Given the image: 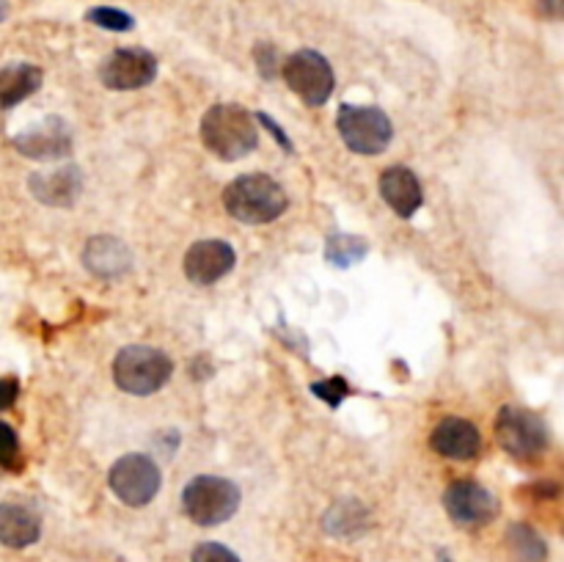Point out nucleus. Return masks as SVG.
I'll return each instance as SVG.
<instances>
[{"label": "nucleus", "instance_id": "nucleus-1", "mask_svg": "<svg viewBox=\"0 0 564 562\" xmlns=\"http://www.w3.org/2000/svg\"><path fill=\"white\" fill-rule=\"evenodd\" d=\"M201 141L207 150L221 161L234 163L248 157L259 144V128L256 119L234 102L212 106L201 119Z\"/></svg>", "mask_w": 564, "mask_h": 562}, {"label": "nucleus", "instance_id": "nucleus-2", "mask_svg": "<svg viewBox=\"0 0 564 562\" xmlns=\"http://www.w3.org/2000/svg\"><path fill=\"white\" fill-rule=\"evenodd\" d=\"M223 205H226L229 216L237 221L259 227V223L276 221L287 210V194L281 185L265 174H248V177L234 179L223 194Z\"/></svg>", "mask_w": 564, "mask_h": 562}, {"label": "nucleus", "instance_id": "nucleus-3", "mask_svg": "<svg viewBox=\"0 0 564 562\" xmlns=\"http://www.w3.org/2000/svg\"><path fill=\"white\" fill-rule=\"evenodd\" d=\"M174 373L172 359L157 348L146 345H130L113 362V378L117 386L128 395L146 397L161 392L168 384Z\"/></svg>", "mask_w": 564, "mask_h": 562}, {"label": "nucleus", "instance_id": "nucleus-4", "mask_svg": "<svg viewBox=\"0 0 564 562\" xmlns=\"http://www.w3.org/2000/svg\"><path fill=\"white\" fill-rule=\"evenodd\" d=\"M185 513L199 527H218V524L229 521L240 507V488L232 480L212 477V474H201V477L190 480L183 491Z\"/></svg>", "mask_w": 564, "mask_h": 562}, {"label": "nucleus", "instance_id": "nucleus-5", "mask_svg": "<svg viewBox=\"0 0 564 562\" xmlns=\"http://www.w3.org/2000/svg\"><path fill=\"white\" fill-rule=\"evenodd\" d=\"M496 441L518 461H531L548 450V425L540 414L529 408L504 406L496 419Z\"/></svg>", "mask_w": 564, "mask_h": 562}, {"label": "nucleus", "instance_id": "nucleus-6", "mask_svg": "<svg viewBox=\"0 0 564 562\" xmlns=\"http://www.w3.org/2000/svg\"><path fill=\"white\" fill-rule=\"evenodd\" d=\"M339 135L355 155H380L394 139L391 119L372 106H342L339 108Z\"/></svg>", "mask_w": 564, "mask_h": 562}, {"label": "nucleus", "instance_id": "nucleus-7", "mask_svg": "<svg viewBox=\"0 0 564 562\" xmlns=\"http://www.w3.org/2000/svg\"><path fill=\"white\" fill-rule=\"evenodd\" d=\"M111 491L130 507H144L161 491V469L150 455L141 452H130V455L119 458L113 463L111 474H108Z\"/></svg>", "mask_w": 564, "mask_h": 562}, {"label": "nucleus", "instance_id": "nucleus-8", "mask_svg": "<svg viewBox=\"0 0 564 562\" xmlns=\"http://www.w3.org/2000/svg\"><path fill=\"white\" fill-rule=\"evenodd\" d=\"M281 75L289 89L311 108L325 106L328 97L333 95V84H336L331 64L317 51H300L289 56Z\"/></svg>", "mask_w": 564, "mask_h": 562}, {"label": "nucleus", "instance_id": "nucleus-9", "mask_svg": "<svg viewBox=\"0 0 564 562\" xmlns=\"http://www.w3.org/2000/svg\"><path fill=\"white\" fill-rule=\"evenodd\" d=\"M157 78V58L144 47L113 51L100 67V80L111 91H135Z\"/></svg>", "mask_w": 564, "mask_h": 562}, {"label": "nucleus", "instance_id": "nucleus-10", "mask_svg": "<svg viewBox=\"0 0 564 562\" xmlns=\"http://www.w3.org/2000/svg\"><path fill=\"white\" fill-rule=\"evenodd\" d=\"M443 507H446L449 518L460 527H485L496 518L498 502L485 485L474 483V480H457L443 494Z\"/></svg>", "mask_w": 564, "mask_h": 562}, {"label": "nucleus", "instance_id": "nucleus-11", "mask_svg": "<svg viewBox=\"0 0 564 562\" xmlns=\"http://www.w3.org/2000/svg\"><path fill=\"white\" fill-rule=\"evenodd\" d=\"M14 150L34 161H58L73 152V130L58 117L45 119L14 139Z\"/></svg>", "mask_w": 564, "mask_h": 562}, {"label": "nucleus", "instance_id": "nucleus-12", "mask_svg": "<svg viewBox=\"0 0 564 562\" xmlns=\"http://www.w3.org/2000/svg\"><path fill=\"white\" fill-rule=\"evenodd\" d=\"M234 262H237V254L229 243H223V240H199L185 254V276L193 285H215L218 278L232 271Z\"/></svg>", "mask_w": 564, "mask_h": 562}, {"label": "nucleus", "instance_id": "nucleus-13", "mask_svg": "<svg viewBox=\"0 0 564 562\" xmlns=\"http://www.w3.org/2000/svg\"><path fill=\"white\" fill-rule=\"evenodd\" d=\"M430 447L449 461H474L482 450V436L476 425L452 417L432 430Z\"/></svg>", "mask_w": 564, "mask_h": 562}, {"label": "nucleus", "instance_id": "nucleus-14", "mask_svg": "<svg viewBox=\"0 0 564 562\" xmlns=\"http://www.w3.org/2000/svg\"><path fill=\"white\" fill-rule=\"evenodd\" d=\"M84 265L100 278H119L133 267V254L122 240L100 234V238H91L86 243Z\"/></svg>", "mask_w": 564, "mask_h": 562}, {"label": "nucleus", "instance_id": "nucleus-15", "mask_svg": "<svg viewBox=\"0 0 564 562\" xmlns=\"http://www.w3.org/2000/svg\"><path fill=\"white\" fill-rule=\"evenodd\" d=\"M84 188L80 168L64 166L56 172H40L31 177V194L51 207H73Z\"/></svg>", "mask_w": 564, "mask_h": 562}, {"label": "nucleus", "instance_id": "nucleus-16", "mask_svg": "<svg viewBox=\"0 0 564 562\" xmlns=\"http://www.w3.org/2000/svg\"><path fill=\"white\" fill-rule=\"evenodd\" d=\"M380 194L383 199H386V205L391 207L399 218L416 216V210H419L421 201H424L419 179H416V174L405 166H391L383 172Z\"/></svg>", "mask_w": 564, "mask_h": 562}, {"label": "nucleus", "instance_id": "nucleus-17", "mask_svg": "<svg viewBox=\"0 0 564 562\" xmlns=\"http://www.w3.org/2000/svg\"><path fill=\"white\" fill-rule=\"evenodd\" d=\"M42 535V521L34 510L23 505H0V543L9 549L34 546Z\"/></svg>", "mask_w": 564, "mask_h": 562}, {"label": "nucleus", "instance_id": "nucleus-18", "mask_svg": "<svg viewBox=\"0 0 564 562\" xmlns=\"http://www.w3.org/2000/svg\"><path fill=\"white\" fill-rule=\"evenodd\" d=\"M40 86L42 69L34 67V64H12V67H3L0 69V108L9 111V108L20 106L34 91H40Z\"/></svg>", "mask_w": 564, "mask_h": 562}, {"label": "nucleus", "instance_id": "nucleus-19", "mask_svg": "<svg viewBox=\"0 0 564 562\" xmlns=\"http://www.w3.org/2000/svg\"><path fill=\"white\" fill-rule=\"evenodd\" d=\"M369 527V513L364 510V505L355 499H342L328 510L325 516V529L331 535H358Z\"/></svg>", "mask_w": 564, "mask_h": 562}, {"label": "nucleus", "instance_id": "nucleus-20", "mask_svg": "<svg viewBox=\"0 0 564 562\" xmlns=\"http://www.w3.org/2000/svg\"><path fill=\"white\" fill-rule=\"evenodd\" d=\"M507 546L518 562H545L548 546L529 524H512L507 529Z\"/></svg>", "mask_w": 564, "mask_h": 562}, {"label": "nucleus", "instance_id": "nucleus-21", "mask_svg": "<svg viewBox=\"0 0 564 562\" xmlns=\"http://www.w3.org/2000/svg\"><path fill=\"white\" fill-rule=\"evenodd\" d=\"M366 251H369V245H366L358 234H331L325 245L328 262L336 267L355 265V262L364 260Z\"/></svg>", "mask_w": 564, "mask_h": 562}, {"label": "nucleus", "instance_id": "nucleus-22", "mask_svg": "<svg viewBox=\"0 0 564 562\" xmlns=\"http://www.w3.org/2000/svg\"><path fill=\"white\" fill-rule=\"evenodd\" d=\"M86 20L106 31H133L135 29V20L130 18L128 12L122 9H113V7H97L86 14Z\"/></svg>", "mask_w": 564, "mask_h": 562}, {"label": "nucleus", "instance_id": "nucleus-23", "mask_svg": "<svg viewBox=\"0 0 564 562\" xmlns=\"http://www.w3.org/2000/svg\"><path fill=\"white\" fill-rule=\"evenodd\" d=\"M20 463H23V458H20L18 433H14L12 425L0 422V466L14 472V469H20Z\"/></svg>", "mask_w": 564, "mask_h": 562}, {"label": "nucleus", "instance_id": "nucleus-24", "mask_svg": "<svg viewBox=\"0 0 564 562\" xmlns=\"http://www.w3.org/2000/svg\"><path fill=\"white\" fill-rule=\"evenodd\" d=\"M311 392H314V395L320 397V400H325L331 408L342 406L344 397L350 395V389H347V384H344V378H328V381H322V384L311 386Z\"/></svg>", "mask_w": 564, "mask_h": 562}, {"label": "nucleus", "instance_id": "nucleus-25", "mask_svg": "<svg viewBox=\"0 0 564 562\" xmlns=\"http://www.w3.org/2000/svg\"><path fill=\"white\" fill-rule=\"evenodd\" d=\"M193 562H240V557L223 543H201L196 546Z\"/></svg>", "mask_w": 564, "mask_h": 562}, {"label": "nucleus", "instance_id": "nucleus-26", "mask_svg": "<svg viewBox=\"0 0 564 562\" xmlns=\"http://www.w3.org/2000/svg\"><path fill=\"white\" fill-rule=\"evenodd\" d=\"M254 58H256V67L262 69L265 78H276L278 75V51L273 45H256L254 47Z\"/></svg>", "mask_w": 564, "mask_h": 562}, {"label": "nucleus", "instance_id": "nucleus-27", "mask_svg": "<svg viewBox=\"0 0 564 562\" xmlns=\"http://www.w3.org/2000/svg\"><path fill=\"white\" fill-rule=\"evenodd\" d=\"M20 384L14 378H0V411H7L18 403Z\"/></svg>", "mask_w": 564, "mask_h": 562}, {"label": "nucleus", "instance_id": "nucleus-28", "mask_svg": "<svg viewBox=\"0 0 564 562\" xmlns=\"http://www.w3.org/2000/svg\"><path fill=\"white\" fill-rule=\"evenodd\" d=\"M537 12L545 20H562L564 14V0H534Z\"/></svg>", "mask_w": 564, "mask_h": 562}, {"label": "nucleus", "instance_id": "nucleus-29", "mask_svg": "<svg viewBox=\"0 0 564 562\" xmlns=\"http://www.w3.org/2000/svg\"><path fill=\"white\" fill-rule=\"evenodd\" d=\"M0 20H3V7H0Z\"/></svg>", "mask_w": 564, "mask_h": 562}]
</instances>
